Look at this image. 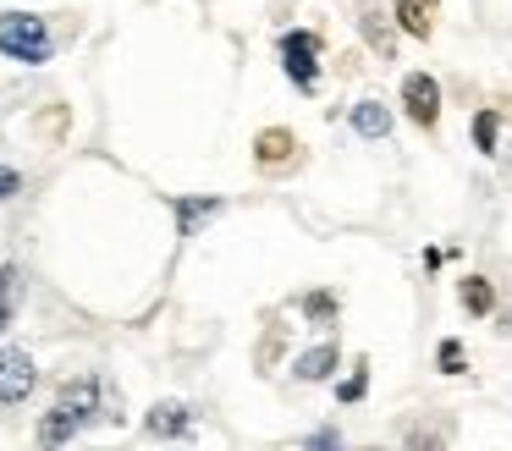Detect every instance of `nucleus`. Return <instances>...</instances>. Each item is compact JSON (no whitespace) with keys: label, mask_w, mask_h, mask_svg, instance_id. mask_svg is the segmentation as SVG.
Instances as JSON below:
<instances>
[{"label":"nucleus","mask_w":512,"mask_h":451,"mask_svg":"<svg viewBox=\"0 0 512 451\" xmlns=\"http://www.w3.org/2000/svg\"><path fill=\"white\" fill-rule=\"evenodd\" d=\"M94 418H100V380H72L67 391L56 396V407L39 418V440H45V446H61V440H72L83 424H94Z\"/></svg>","instance_id":"f257e3e1"},{"label":"nucleus","mask_w":512,"mask_h":451,"mask_svg":"<svg viewBox=\"0 0 512 451\" xmlns=\"http://www.w3.org/2000/svg\"><path fill=\"white\" fill-rule=\"evenodd\" d=\"M0 50L12 55V61H23V66L50 61V28H45V17H34V11H6V17H0Z\"/></svg>","instance_id":"f03ea898"},{"label":"nucleus","mask_w":512,"mask_h":451,"mask_svg":"<svg viewBox=\"0 0 512 451\" xmlns=\"http://www.w3.org/2000/svg\"><path fill=\"white\" fill-rule=\"evenodd\" d=\"M34 380H39V369H34V358H28L23 347H0V407L28 402Z\"/></svg>","instance_id":"7ed1b4c3"},{"label":"nucleus","mask_w":512,"mask_h":451,"mask_svg":"<svg viewBox=\"0 0 512 451\" xmlns=\"http://www.w3.org/2000/svg\"><path fill=\"white\" fill-rule=\"evenodd\" d=\"M402 105H408V116L419 127H435L441 121V83L430 72H408L402 77Z\"/></svg>","instance_id":"20e7f679"},{"label":"nucleus","mask_w":512,"mask_h":451,"mask_svg":"<svg viewBox=\"0 0 512 451\" xmlns=\"http://www.w3.org/2000/svg\"><path fill=\"white\" fill-rule=\"evenodd\" d=\"M281 61H287V72L298 88H314V77H320V39L303 33V28L287 33V39H281Z\"/></svg>","instance_id":"39448f33"},{"label":"nucleus","mask_w":512,"mask_h":451,"mask_svg":"<svg viewBox=\"0 0 512 451\" xmlns=\"http://www.w3.org/2000/svg\"><path fill=\"white\" fill-rule=\"evenodd\" d=\"M254 154H259V165H287V160H298V138H292L287 127H265L259 132V143H254Z\"/></svg>","instance_id":"423d86ee"},{"label":"nucleus","mask_w":512,"mask_h":451,"mask_svg":"<svg viewBox=\"0 0 512 451\" xmlns=\"http://www.w3.org/2000/svg\"><path fill=\"white\" fill-rule=\"evenodd\" d=\"M435 11H441V0H397L402 33H413V39H430V33H435Z\"/></svg>","instance_id":"0eeeda50"},{"label":"nucleus","mask_w":512,"mask_h":451,"mask_svg":"<svg viewBox=\"0 0 512 451\" xmlns=\"http://www.w3.org/2000/svg\"><path fill=\"white\" fill-rule=\"evenodd\" d=\"M193 424V413L182 402H155L149 407V435H182Z\"/></svg>","instance_id":"6e6552de"},{"label":"nucleus","mask_w":512,"mask_h":451,"mask_svg":"<svg viewBox=\"0 0 512 451\" xmlns=\"http://www.w3.org/2000/svg\"><path fill=\"white\" fill-rule=\"evenodd\" d=\"M353 127L364 132V138H386V132H391V110L380 105V99H364V105H353Z\"/></svg>","instance_id":"1a4fd4ad"},{"label":"nucleus","mask_w":512,"mask_h":451,"mask_svg":"<svg viewBox=\"0 0 512 451\" xmlns=\"http://www.w3.org/2000/svg\"><path fill=\"white\" fill-rule=\"evenodd\" d=\"M336 358H342V352H336V341H325V347L303 352V358L292 363V369H298V380H325V374L336 369Z\"/></svg>","instance_id":"9d476101"},{"label":"nucleus","mask_w":512,"mask_h":451,"mask_svg":"<svg viewBox=\"0 0 512 451\" xmlns=\"http://www.w3.org/2000/svg\"><path fill=\"white\" fill-rule=\"evenodd\" d=\"M215 209H221V198H182V204H177V220H182V231H193L199 220H210Z\"/></svg>","instance_id":"9b49d317"},{"label":"nucleus","mask_w":512,"mask_h":451,"mask_svg":"<svg viewBox=\"0 0 512 451\" xmlns=\"http://www.w3.org/2000/svg\"><path fill=\"white\" fill-rule=\"evenodd\" d=\"M496 138H501V116H496V110H479V116H474V143L485 154H496Z\"/></svg>","instance_id":"f8f14e48"},{"label":"nucleus","mask_w":512,"mask_h":451,"mask_svg":"<svg viewBox=\"0 0 512 451\" xmlns=\"http://www.w3.org/2000/svg\"><path fill=\"white\" fill-rule=\"evenodd\" d=\"M12 308H17V270H12V264H0V330H6Z\"/></svg>","instance_id":"ddd939ff"},{"label":"nucleus","mask_w":512,"mask_h":451,"mask_svg":"<svg viewBox=\"0 0 512 451\" xmlns=\"http://www.w3.org/2000/svg\"><path fill=\"white\" fill-rule=\"evenodd\" d=\"M463 303L474 308V314H490V303H496V297H490V281H479V275H468V286H463Z\"/></svg>","instance_id":"4468645a"},{"label":"nucleus","mask_w":512,"mask_h":451,"mask_svg":"<svg viewBox=\"0 0 512 451\" xmlns=\"http://www.w3.org/2000/svg\"><path fill=\"white\" fill-rule=\"evenodd\" d=\"M23 193V176L12 171V165H0V204H6V198H17Z\"/></svg>","instance_id":"2eb2a0df"},{"label":"nucleus","mask_w":512,"mask_h":451,"mask_svg":"<svg viewBox=\"0 0 512 451\" xmlns=\"http://www.w3.org/2000/svg\"><path fill=\"white\" fill-rule=\"evenodd\" d=\"M441 369H446V374L463 369V352H457V341H446V347H441Z\"/></svg>","instance_id":"dca6fc26"},{"label":"nucleus","mask_w":512,"mask_h":451,"mask_svg":"<svg viewBox=\"0 0 512 451\" xmlns=\"http://www.w3.org/2000/svg\"><path fill=\"white\" fill-rule=\"evenodd\" d=\"M364 385H369V374H364V369H358V374H353V380H347V385H342V396H347V402H358V396H364Z\"/></svg>","instance_id":"f3484780"}]
</instances>
